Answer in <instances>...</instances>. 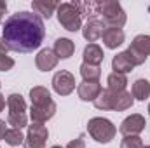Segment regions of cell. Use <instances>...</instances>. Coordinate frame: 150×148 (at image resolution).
I'll return each mask as SVG.
<instances>
[{
    "label": "cell",
    "instance_id": "obj_28",
    "mask_svg": "<svg viewBox=\"0 0 150 148\" xmlns=\"http://www.w3.org/2000/svg\"><path fill=\"white\" fill-rule=\"evenodd\" d=\"M65 148H86V141H84V134H80L77 140H72Z\"/></svg>",
    "mask_w": 150,
    "mask_h": 148
},
{
    "label": "cell",
    "instance_id": "obj_35",
    "mask_svg": "<svg viewBox=\"0 0 150 148\" xmlns=\"http://www.w3.org/2000/svg\"><path fill=\"white\" fill-rule=\"evenodd\" d=\"M0 85H2V84H0Z\"/></svg>",
    "mask_w": 150,
    "mask_h": 148
},
{
    "label": "cell",
    "instance_id": "obj_10",
    "mask_svg": "<svg viewBox=\"0 0 150 148\" xmlns=\"http://www.w3.org/2000/svg\"><path fill=\"white\" fill-rule=\"evenodd\" d=\"M101 91H103V87H101L100 82H86V80H82L79 84V87H77V94H79V98L82 101H94L100 96Z\"/></svg>",
    "mask_w": 150,
    "mask_h": 148
},
{
    "label": "cell",
    "instance_id": "obj_31",
    "mask_svg": "<svg viewBox=\"0 0 150 148\" xmlns=\"http://www.w3.org/2000/svg\"><path fill=\"white\" fill-rule=\"evenodd\" d=\"M5 103H7V101H5V96H2V94H0V111H4Z\"/></svg>",
    "mask_w": 150,
    "mask_h": 148
},
{
    "label": "cell",
    "instance_id": "obj_6",
    "mask_svg": "<svg viewBox=\"0 0 150 148\" xmlns=\"http://www.w3.org/2000/svg\"><path fill=\"white\" fill-rule=\"evenodd\" d=\"M87 132L98 143H110L117 134V129L108 118L94 117L87 122Z\"/></svg>",
    "mask_w": 150,
    "mask_h": 148
},
{
    "label": "cell",
    "instance_id": "obj_8",
    "mask_svg": "<svg viewBox=\"0 0 150 148\" xmlns=\"http://www.w3.org/2000/svg\"><path fill=\"white\" fill-rule=\"evenodd\" d=\"M52 89L59 94V96H68L72 94L75 89V77L67 70L56 72L52 77Z\"/></svg>",
    "mask_w": 150,
    "mask_h": 148
},
{
    "label": "cell",
    "instance_id": "obj_27",
    "mask_svg": "<svg viewBox=\"0 0 150 148\" xmlns=\"http://www.w3.org/2000/svg\"><path fill=\"white\" fill-rule=\"evenodd\" d=\"M14 66V59L7 54H0V72H9Z\"/></svg>",
    "mask_w": 150,
    "mask_h": 148
},
{
    "label": "cell",
    "instance_id": "obj_5",
    "mask_svg": "<svg viewBox=\"0 0 150 148\" xmlns=\"http://www.w3.org/2000/svg\"><path fill=\"white\" fill-rule=\"evenodd\" d=\"M58 21L67 32H79L82 28V14L75 2H65L58 5Z\"/></svg>",
    "mask_w": 150,
    "mask_h": 148
},
{
    "label": "cell",
    "instance_id": "obj_23",
    "mask_svg": "<svg viewBox=\"0 0 150 148\" xmlns=\"http://www.w3.org/2000/svg\"><path fill=\"white\" fill-rule=\"evenodd\" d=\"M131 47L140 51L142 54L149 56L150 54V35H138V37H134V40L131 42Z\"/></svg>",
    "mask_w": 150,
    "mask_h": 148
},
{
    "label": "cell",
    "instance_id": "obj_20",
    "mask_svg": "<svg viewBox=\"0 0 150 148\" xmlns=\"http://www.w3.org/2000/svg\"><path fill=\"white\" fill-rule=\"evenodd\" d=\"M131 96H133V99L145 101V99L150 96V82L147 80V78H138V80H134Z\"/></svg>",
    "mask_w": 150,
    "mask_h": 148
},
{
    "label": "cell",
    "instance_id": "obj_15",
    "mask_svg": "<svg viewBox=\"0 0 150 148\" xmlns=\"http://www.w3.org/2000/svg\"><path fill=\"white\" fill-rule=\"evenodd\" d=\"M103 44L108 47V49H117L119 45H122L124 44V32H122V28H105L103 30Z\"/></svg>",
    "mask_w": 150,
    "mask_h": 148
},
{
    "label": "cell",
    "instance_id": "obj_18",
    "mask_svg": "<svg viewBox=\"0 0 150 148\" xmlns=\"http://www.w3.org/2000/svg\"><path fill=\"white\" fill-rule=\"evenodd\" d=\"M30 99H32V106H44V105H49L52 101L51 92L42 85H35L30 91Z\"/></svg>",
    "mask_w": 150,
    "mask_h": 148
},
{
    "label": "cell",
    "instance_id": "obj_12",
    "mask_svg": "<svg viewBox=\"0 0 150 148\" xmlns=\"http://www.w3.org/2000/svg\"><path fill=\"white\" fill-rule=\"evenodd\" d=\"M54 113H56V103L51 101L49 105H44V106H32L30 108V118H32V122L44 124L49 118H52Z\"/></svg>",
    "mask_w": 150,
    "mask_h": 148
},
{
    "label": "cell",
    "instance_id": "obj_4",
    "mask_svg": "<svg viewBox=\"0 0 150 148\" xmlns=\"http://www.w3.org/2000/svg\"><path fill=\"white\" fill-rule=\"evenodd\" d=\"M7 124L12 125V129H23L28 127V117H26V101L21 94H11L7 98Z\"/></svg>",
    "mask_w": 150,
    "mask_h": 148
},
{
    "label": "cell",
    "instance_id": "obj_21",
    "mask_svg": "<svg viewBox=\"0 0 150 148\" xmlns=\"http://www.w3.org/2000/svg\"><path fill=\"white\" fill-rule=\"evenodd\" d=\"M107 84L110 91H126V85H127V77L124 73H110L108 78H107Z\"/></svg>",
    "mask_w": 150,
    "mask_h": 148
},
{
    "label": "cell",
    "instance_id": "obj_22",
    "mask_svg": "<svg viewBox=\"0 0 150 148\" xmlns=\"http://www.w3.org/2000/svg\"><path fill=\"white\" fill-rule=\"evenodd\" d=\"M80 75L86 82H100L101 77V68L100 66H93V65H86L82 63L80 66Z\"/></svg>",
    "mask_w": 150,
    "mask_h": 148
},
{
    "label": "cell",
    "instance_id": "obj_33",
    "mask_svg": "<svg viewBox=\"0 0 150 148\" xmlns=\"http://www.w3.org/2000/svg\"><path fill=\"white\" fill-rule=\"evenodd\" d=\"M149 115H150V105H149Z\"/></svg>",
    "mask_w": 150,
    "mask_h": 148
},
{
    "label": "cell",
    "instance_id": "obj_14",
    "mask_svg": "<svg viewBox=\"0 0 150 148\" xmlns=\"http://www.w3.org/2000/svg\"><path fill=\"white\" fill-rule=\"evenodd\" d=\"M82 58H84V63L86 65L100 66L103 63V59H105V54H103V49L98 44H89V45H86Z\"/></svg>",
    "mask_w": 150,
    "mask_h": 148
},
{
    "label": "cell",
    "instance_id": "obj_3",
    "mask_svg": "<svg viewBox=\"0 0 150 148\" xmlns=\"http://www.w3.org/2000/svg\"><path fill=\"white\" fill-rule=\"evenodd\" d=\"M96 12H98L100 19L103 21L105 28H122L126 25V19H127L124 9L115 0L96 2Z\"/></svg>",
    "mask_w": 150,
    "mask_h": 148
},
{
    "label": "cell",
    "instance_id": "obj_25",
    "mask_svg": "<svg viewBox=\"0 0 150 148\" xmlns=\"http://www.w3.org/2000/svg\"><path fill=\"white\" fill-rule=\"evenodd\" d=\"M126 54H127V58L131 59V63H133V66H140V65H143V63L147 61V56H145V54H142L140 51H136V49H133L131 45L127 47V51H126Z\"/></svg>",
    "mask_w": 150,
    "mask_h": 148
},
{
    "label": "cell",
    "instance_id": "obj_34",
    "mask_svg": "<svg viewBox=\"0 0 150 148\" xmlns=\"http://www.w3.org/2000/svg\"><path fill=\"white\" fill-rule=\"evenodd\" d=\"M143 148H150V145H149V147H143Z\"/></svg>",
    "mask_w": 150,
    "mask_h": 148
},
{
    "label": "cell",
    "instance_id": "obj_11",
    "mask_svg": "<svg viewBox=\"0 0 150 148\" xmlns=\"http://www.w3.org/2000/svg\"><path fill=\"white\" fill-rule=\"evenodd\" d=\"M58 61L59 59H58V56L54 54L52 49H42L37 54V58H35V65H37V68L40 72H51V70H54L56 65H58Z\"/></svg>",
    "mask_w": 150,
    "mask_h": 148
},
{
    "label": "cell",
    "instance_id": "obj_2",
    "mask_svg": "<svg viewBox=\"0 0 150 148\" xmlns=\"http://www.w3.org/2000/svg\"><path fill=\"white\" fill-rule=\"evenodd\" d=\"M98 110H113V111H124L133 106L134 99L131 92L127 91H110L103 89L100 96L93 101Z\"/></svg>",
    "mask_w": 150,
    "mask_h": 148
},
{
    "label": "cell",
    "instance_id": "obj_19",
    "mask_svg": "<svg viewBox=\"0 0 150 148\" xmlns=\"http://www.w3.org/2000/svg\"><path fill=\"white\" fill-rule=\"evenodd\" d=\"M112 68L115 73H127V72H131L134 66H133V63H131V59L127 58V54H126V51L124 52H119L117 56H113L112 59Z\"/></svg>",
    "mask_w": 150,
    "mask_h": 148
},
{
    "label": "cell",
    "instance_id": "obj_17",
    "mask_svg": "<svg viewBox=\"0 0 150 148\" xmlns=\"http://www.w3.org/2000/svg\"><path fill=\"white\" fill-rule=\"evenodd\" d=\"M58 5L59 4H56V2H47V0H33L32 2V7H33V11H35V14H38L40 18H51L52 14H54V11H58Z\"/></svg>",
    "mask_w": 150,
    "mask_h": 148
},
{
    "label": "cell",
    "instance_id": "obj_13",
    "mask_svg": "<svg viewBox=\"0 0 150 148\" xmlns=\"http://www.w3.org/2000/svg\"><path fill=\"white\" fill-rule=\"evenodd\" d=\"M103 30H105V25L101 19H87L86 26L82 28V35L86 40H89L91 44H94V40L103 35Z\"/></svg>",
    "mask_w": 150,
    "mask_h": 148
},
{
    "label": "cell",
    "instance_id": "obj_32",
    "mask_svg": "<svg viewBox=\"0 0 150 148\" xmlns=\"http://www.w3.org/2000/svg\"><path fill=\"white\" fill-rule=\"evenodd\" d=\"M51 148H63V147H59V145H54V147H51Z\"/></svg>",
    "mask_w": 150,
    "mask_h": 148
},
{
    "label": "cell",
    "instance_id": "obj_24",
    "mask_svg": "<svg viewBox=\"0 0 150 148\" xmlns=\"http://www.w3.org/2000/svg\"><path fill=\"white\" fill-rule=\"evenodd\" d=\"M4 140H5V143H9L11 147H19V145L25 143V136H23L21 129H7Z\"/></svg>",
    "mask_w": 150,
    "mask_h": 148
},
{
    "label": "cell",
    "instance_id": "obj_16",
    "mask_svg": "<svg viewBox=\"0 0 150 148\" xmlns=\"http://www.w3.org/2000/svg\"><path fill=\"white\" fill-rule=\"evenodd\" d=\"M54 54L58 56V59H68L72 58L75 52V44L70 40V38H58L54 42V47H52Z\"/></svg>",
    "mask_w": 150,
    "mask_h": 148
},
{
    "label": "cell",
    "instance_id": "obj_30",
    "mask_svg": "<svg viewBox=\"0 0 150 148\" xmlns=\"http://www.w3.org/2000/svg\"><path fill=\"white\" fill-rule=\"evenodd\" d=\"M7 51H9V47L5 45V42H4V38L0 37V54H7Z\"/></svg>",
    "mask_w": 150,
    "mask_h": 148
},
{
    "label": "cell",
    "instance_id": "obj_29",
    "mask_svg": "<svg viewBox=\"0 0 150 148\" xmlns=\"http://www.w3.org/2000/svg\"><path fill=\"white\" fill-rule=\"evenodd\" d=\"M7 12V4L4 0H0V23L4 21V14Z\"/></svg>",
    "mask_w": 150,
    "mask_h": 148
},
{
    "label": "cell",
    "instance_id": "obj_7",
    "mask_svg": "<svg viewBox=\"0 0 150 148\" xmlns=\"http://www.w3.org/2000/svg\"><path fill=\"white\" fill-rule=\"evenodd\" d=\"M47 136H49V132L44 124L32 122V125H28V134H26L23 145H25V148H45Z\"/></svg>",
    "mask_w": 150,
    "mask_h": 148
},
{
    "label": "cell",
    "instance_id": "obj_26",
    "mask_svg": "<svg viewBox=\"0 0 150 148\" xmlns=\"http://www.w3.org/2000/svg\"><path fill=\"white\" fill-rule=\"evenodd\" d=\"M120 148H143V141L140 136H124Z\"/></svg>",
    "mask_w": 150,
    "mask_h": 148
},
{
    "label": "cell",
    "instance_id": "obj_9",
    "mask_svg": "<svg viewBox=\"0 0 150 148\" xmlns=\"http://www.w3.org/2000/svg\"><path fill=\"white\" fill-rule=\"evenodd\" d=\"M145 125H147L145 124V117L140 115V113H133V115H129V117H126L122 120L119 131L124 136H138L145 129Z\"/></svg>",
    "mask_w": 150,
    "mask_h": 148
},
{
    "label": "cell",
    "instance_id": "obj_1",
    "mask_svg": "<svg viewBox=\"0 0 150 148\" xmlns=\"http://www.w3.org/2000/svg\"><path fill=\"white\" fill-rule=\"evenodd\" d=\"M45 37L44 19L28 11H19L12 14L2 28V38L9 51L14 52H33L38 49Z\"/></svg>",
    "mask_w": 150,
    "mask_h": 148
}]
</instances>
